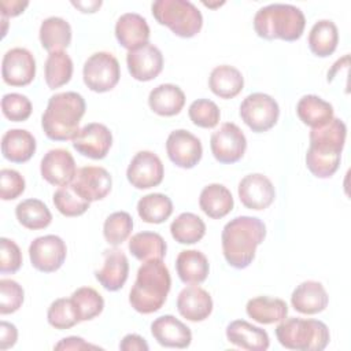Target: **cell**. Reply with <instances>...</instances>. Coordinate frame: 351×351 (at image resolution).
Segmentation results:
<instances>
[{"label":"cell","instance_id":"obj_1","mask_svg":"<svg viewBox=\"0 0 351 351\" xmlns=\"http://www.w3.org/2000/svg\"><path fill=\"white\" fill-rule=\"evenodd\" d=\"M346 136V123L335 117L324 126L311 129L310 147L306 152V166L313 176L317 178H329L337 171Z\"/></svg>","mask_w":351,"mask_h":351},{"label":"cell","instance_id":"obj_2","mask_svg":"<svg viewBox=\"0 0 351 351\" xmlns=\"http://www.w3.org/2000/svg\"><path fill=\"white\" fill-rule=\"evenodd\" d=\"M266 237V225L256 217L240 215L222 229V252L234 269H245L255 258L256 247Z\"/></svg>","mask_w":351,"mask_h":351},{"label":"cell","instance_id":"obj_3","mask_svg":"<svg viewBox=\"0 0 351 351\" xmlns=\"http://www.w3.org/2000/svg\"><path fill=\"white\" fill-rule=\"evenodd\" d=\"M170 287V271L163 261H147L137 270L136 281L129 293V303L137 313H155L165 304Z\"/></svg>","mask_w":351,"mask_h":351},{"label":"cell","instance_id":"obj_4","mask_svg":"<svg viewBox=\"0 0 351 351\" xmlns=\"http://www.w3.org/2000/svg\"><path fill=\"white\" fill-rule=\"evenodd\" d=\"M85 99L77 92H62L49 97L41 117L45 136L53 141L73 140L85 114Z\"/></svg>","mask_w":351,"mask_h":351},{"label":"cell","instance_id":"obj_5","mask_svg":"<svg viewBox=\"0 0 351 351\" xmlns=\"http://www.w3.org/2000/svg\"><path fill=\"white\" fill-rule=\"evenodd\" d=\"M306 26L303 11L292 4L274 3L259 8L254 16L255 33L265 40L296 41Z\"/></svg>","mask_w":351,"mask_h":351},{"label":"cell","instance_id":"obj_6","mask_svg":"<svg viewBox=\"0 0 351 351\" xmlns=\"http://www.w3.org/2000/svg\"><path fill=\"white\" fill-rule=\"evenodd\" d=\"M276 336L278 343L296 351H321L330 340L328 326L313 318H284L276 326Z\"/></svg>","mask_w":351,"mask_h":351},{"label":"cell","instance_id":"obj_7","mask_svg":"<svg viewBox=\"0 0 351 351\" xmlns=\"http://www.w3.org/2000/svg\"><path fill=\"white\" fill-rule=\"evenodd\" d=\"M151 10L154 18L178 37H193L203 26L202 12L188 0H156Z\"/></svg>","mask_w":351,"mask_h":351},{"label":"cell","instance_id":"obj_8","mask_svg":"<svg viewBox=\"0 0 351 351\" xmlns=\"http://www.w3.org/2000/svg\"><path fill=\"white\" fill-rule=\"evenodd\" d=\"M82 77L85 85L97 93L115 88L121 78L118 59L106 51L92 53L84 63Z\"/></svg>","mask_w":351,"mask_h":351},{"label":"cell","instance_id":"obj_9","mask_svg":"<svg viewBox=\"0 0 351 351\" xmlns=\"http://www.w3.org/2000/svg\"><path fill=\"white\" fill-rule=\"evenodd\" d=\"M280 115L278 103L269 95L255 92L248 95L240 104V117L243 122L255 133L271 129Z\"/></svg>","mask_w":351,"mask_h":351},{"label":"cell","instance_id":"obj_10","mask_svg":"<svg viewBox=\"0 0 351 351\" xmlns=\"http://www.w3.org/2000/svg\"><path fill=\"white\" fill-rule=\"evenodd\" d=\"M210 148L219 163H236L245 152L247 138L236 123L225 122L211 134Z\"/></svg>","mask_w":351,"mask_h":351},{"label":"cell","instance_id":"obj_11","mask_svg":"<svg viewBox=\"0 0 351 351\" xmlns=\"http://www.w3.org/2000/svg\"><path fill=\"white\" fill-rule=\"evenodd\" d=\"M66 255L67 247L56 234L40 236L29 245V258L32 266L43 273H52L60 269Z\"/></svg>","mask_w":351,"mask_h":351},{"label":"cell","instance_id":"obj_12","mask_svg":"<svg viewBox=\"0 0 351 351\" xmlns=\"http://www.w3.org/2000/svg\"><path fill=\"white\" fill-rule=\"evenodd\" d=\"M70 185L80 197L92 203L104 199L110 193L112 178L104 167L84 166L77 170Z\"/></svg>","mask_w":351,"mask_h":351},{"label":"cell","instance_id":"obj_13","mask_svg":"<svg viewBox=\"0 0 351 351\" xmlns=\"http://www.w3.org/2000/svg\"><path fill=\"white\" fill-rule=\"evenodd\" d=\"M165 169L159 156L151 151H140L130 160L126 177L132 186L137 189H149L163 181Z\"/></svg>","mask_w":351,"mask_h":351},{"label":"cell","instance_id":"obj_14","mask_svg":"<svg viewBox=\"0 0 351 351\" xmlns=\"http://www.w3.org/2000/svg\"><path fill=\"white\" fill-rule=\"evenodd\" d=\"M1 77L11 86L29 85L36 77V60L26 48L8 49L1 62Z\"/></svg>","mask_w":351,"mask_h":351},{"label":"cell","instance_id":"obj_15","mask_svg":"<svg viewBox=\"0 0 351 351\" xmlns=\"http://www.w3.org/2000/svg\"><path fill=\"white\" fill-rule=\"evenodd\" d=\"M169 159L181 169L195 167L203 155L200 140L185 129L173 130L166 140Z\"/></svg>","mask_w":351,"mask_h":351},{"label":"cell","instance_id":"obj_16","mask_svg":"<svg viewBox=\"0 0 351 351\" xmlns=\"http://www.w3.org/2000/svg\"><path fill=\"white\" fill-rule=\"evenodd\" d=\"M73 147L77 152L90 159H103L112 145L110 129L99 122L86 123L74 136Z\"/></svg>","mask_w":351,"mask_h":351},{"label":"cell","instance_id":"obj_17","mask_svg":"<svg viewBox=\"0 0 351 351\" xmlns=\"http://www.w3.org/2000/svg\"><path fill=\"white\" fill-rule=\"evenodd\" d=\"M237 192L241 204L255 211L267 208L276 197L271 181L261 173H252L243 177L239 182Z\"/></svg>","mask_w":351,"mask_h":351},{"label":"cell","instance_id":"obj_18","mask_svg":"<svg viewBox=\"0 0 351 351\" xmlns=\"http://www.w3.org/2000/svg\"><path fill=\"white\" fill-rule=\"evenodd\" d=\"M40 170L43 178L55 186L71 184L77 174L75 160L70 151L64 148L49 149L41 159Z\"/></svg>","mask_w":351,"mask_h":351},{"label":"cell","instance_id":"obj_19","mask_svg":"<svg viewBox=\"0 0 351 351\" xmlns=\"http://www.w3.org/2000/svg\"><path fill=\"white\" fill-rule=\"evenodd\" d=\"M126 64L130 75L137 81H151L163 69V55L154 44H144L126 55Z\"/></svg>","mask_w":351,"mask_h":351},{"label":"cell","instance_id":"obj_20","mask_svg":"<svg viewBox=\"0 0 351 351\" xmlns=\"http://www.w3.org/2000/svg\"><path fill=\"white\" fill-rule=\"evenodd\" d=\"M128 274L129 262L126 255L118 248L106 250L103 254V263L100 269L95 271V277L100 285L110 292H115L125 285Z\"/></svg>","mask_w":351,"mask_h":351},{"label":"cell","instance_id":"obj_21","mask_svg":"<svg viewBox=\"0 0 351 351\" xmlns=\"http://www.w3.org/2000/svg\"><path fill=\"white\" fill-rule=\"evenodd\" d=\"M151 333L160 346L169 348H186L192 341L191 329L170 314L158 317L151 324Z\"/></svg>","mask_w":351,"mask_h":351},{"label":"cell","instance_id":"obj_22","mask_svg":"<svg viewBox=\"0 0 351 351\" xmlns=\"http://www.w3.org/2000/svg\"><path fill=\"white\" fill-rule=\"evenodd\" d=\"M177 310L188 321L200 322L211 314L213 299L206 289L197 284H191L178 293Z\"/></svg>","mask_w":351,"mask_h":351},{"label":"cell","instance_id":"obj_23","mask_svg":"<svg viewBox=\"0 0 351 351\" xmlns=\"http://www.w3.org/2000/svg\"><path fill=\"white\" fill-rule=\"evenodd\" d=\"M115 37L128 51L147 44L149 40V26L147 19L136 12L122 14L115 23Z\"/></svg>","mask_w":351,"mask_h":351},{"label":"cell","instance_id":"obj_24","mask_svg":"<svg viewBox=\"0 0 351 351\" xmlns=\"http://www.w3.org/2000/svg\"><path fill=\"white\" fill-rule=\"evenodd\" d=\"M226 339L236 347L248 351H266L270 346L267 332L244 319L232 321L226 326Z\"/></svg>","mask_w":351,"mask_h":351},{"label":"cell","instance_id":"obj_25","mask_svg":"<svg viewBox=\"0 0 351 351\" xmlns=\"http://www.w3.org/2000/svg\"><path fill=\"white\" fill-rule=\"evenodd\" d=\"M329 296L324 285L318 281H303L300 282L291 295L292 307L302 314H317L326 308Z\"/></svg>","mask_w":351,"mask_h":351},{"label":"cell","instance_id":"obj_26","mask_svg":"<svg viewBox=\"0 0 351 351\" xmlns=\"http://www.w3.org/2000/svg\"><path fill=\"white\" fill-rule=\"evenodd\" d=\"M36 152V138L25 129H10L1 137V154L14 163L27 162Z\"/></svg>","mask_w":351,"mask_h":351},{"label":"cell","instance_id":"obj_27","mask_svg":"<svg viewBox=\"0 0 351 351\" xmlns=\"http://www.w3.org/2000/svg\"><path fill=\"white\" fill-rule=\"evenodd\" d=\"M185 104V93L174 84H160L155 86L148 96L149 108L162 117L178 114Z\"/></svg>","mask_w":351,"mask_h":351},{"label":"cell","instance_id":"obj_28","mask_svg":"<svg viewBox=\"0 0 351 351\" xmlns=\"http://www.w3.org/2000/svg\"><path fill=\"white\" fill-rule=\"evenodd\" d=\"M199 206L207 217L219 219L233 210L234 202L230 191L226 186L222 184H210L202 189Z\"/></svg>","mask_w":351,"mask_h":351},{"label":"cell","instance_id":"obj_29","mask_svg":"<svg viewBox=\"0 0 351 351\" xmlns=\"http://www.w3.org/2000/svg\"><path fill=\"white\" fill-rule=\"evenodd\" d=\"M176 270L184 284H200L207 278L210 265L203 252L184 250L176 259Z\"/></svg>","mask_w":351,"mask_h":351},{"label":"cell","instance_id":"obj_30","mask_svg":"<svg viewBox=\"0 0 351 351\" xmlns=\"http://www.w3.org/2000/svg\"><path fill=\"white\" fill-rule=\"evenodd\" d=\"M208 86L215 96L221 99H233L243 90L244 78L236 67L221 64L213 69L208 78Z\"/></svg>","mask_w":351,"mask_h":351},{"label":"cell","instance_id":"obj_31","mask_svg":"<svg viewBox=\"0 0 351 351\" xmlns=\"http://www.w3.org/2000/svg\"><path fill=\"white\" fill-rule=\"evenodd\" d=\"M245 311L254 321L269 325L282 321L288 314V306L280 298L256 296L247 302Z\"/></svg>","mask_w":351,"mask_h":351},{"label":"cell","instance_id":"obj_32","mask_svg":"<svg viewBox=\"0 0 351 351\" xmlns=\"http://www.w3.org/2000/svg\"><path fill=\"white\" fill-rule=\"evenodd\" d=\"M40 43L45 51L58 52L71 43V26L60 16H49L41 22Z\"/></svg>","mask_w":351,"mask_h":351},{"label":"cell","instance_id":"obj_33","mask_svg":"<svg viewBox=\"0 0 351 351\" xmlns=\"http://www.w3.org/2000/svg\"><path fill=\"white\" fill-rule=\"evenodd\" d=\"M296 114L311 129L321 128L333 118V106L317 95H304L298 101Z\"/></svg>","mask_w":351,"mask_h":351},{"label":"cell","instance_id":"obj_34","mask_svg":"<svg viewBox=\"0 0 351 351\" xmlns=\"http://www.w3.org/2000/svg\"><path fill=\"white\" fill-rule=\"evenodd\" d=\"M339 44V30L335 22L329 19L317 21L308 33L310 51L319 58L332 55Z\"/></svg>","mask_w":351,"mask_h":351},{"label":"cell","instance_id":"obj_35","mask_svg":"<svg viewBox=\"0 0 351 351\" xmlns=\"http://www.w3.org/2000/svg\"><path fill=\"white\" fill-rule=\"evenodd\" d=\"M166 241L159 233L155 232H140L133 234L129 240L130 254L141 262L163 259L166 255Z\"/></svg>","mask_w":351,"mask_h":351},{"label":"cell","instance_id":"obj_36","mask_svg":"<svg viewBox=\"0 0 351 351\" xmlns=\"http://www.w3.org/2000/svg\"><path fill=\"white\" fill-rule=\"evenodd\" d=\"M15 215L18 222L30 230L44 229L52 221V214L49 208L40 199L22 200L15 207Z\"/></svg>","mask_w":351,"mask_h":351},{"label":"cell","instance_id":"obj_37","mask_svg":"<svg viewBox=\"0 0 351 351\" xmlns=\"http://www.w3.org/2000/svg\"><path fill=\"white\" fill-rule=\"evenodd\" d=\"M170 233L180 244H195L206 234V223L193 213H181L171 222Z\"/></svg>","mask_w":351,"mask_h":351},{"label":"cell","instance_id":"obj_38","mask_svg":"<svg viewBox=\"0 0 351 351\" xmlns=\"http://www.w3.org/2000/svg\"><path fill=\"white\" fill-rule=\"evenodd\" d=\"M137 213L147 223H162L173 213V202L163 193H148L137 202Z\"/></svg>","mask_w":351,"mask_h":351},{"label":"cell","instance_id":"obj_39","mask_svg":"<svg viewBox=\"0 0 351 351\" xmlns=\"http://www.w3.org/2000/svg\"><path fill=\"white\" fill-rule=\"evenodd\" d=\"M73 75V60L64 51L51 52L45 60L44 77L49 89L66 85Z\"/></svg>","mask_w":351,"mask_h":351},{"label":"cell","instance_id":"obj_40","mask_svg":"<svg viewBox=\"0 0 351 351\" xmlns=\"http://www.w3.org/2000/svg\"><path fill=\"white\" fill-rule=\"evenodd\" d=\"M71 302L77 317L81 321H90L97 317L104 308L103 296L90 287H81L71 293Z\"/></svg>","mask_w":351,"mask_h":351},{"label":"cell","instance_id":"obj_41","mask_svg":"<svg viewBox=\"0 0 351 351\" xmlns=\"http://www.w3.org/2000/svg\"><path fill=\"white\" fill-rule=\"evenodd\" d=\"M133 230V218L126 211H115L110 214L103 225V234L110 245L122 244Z\"/></svg>","mask_w":351,"mask_h":351},{"label":"cell","instance_id":"obj_42","mask_svg":"<svg viewBox=\"0 0 351 351\" xmlns=\"http://www.w3.org/2000/svg\"><path fill=\"white\" fill-rule=\"evenodd\" d=\"M47 319L55 329H70L80 322L71 299L59 298L51 303L47 311Z\"/></svg>","mask_w":351,"mask_h":351},{"label":"cell","instance_id":"obj_43","mask_svg":"<svg viewBox=\"0 0 351 351\" xmlns=\"http://www.w3.org/2000/svg\"><path fill=\"white\" fill-rule=\"evenodd\" d=\"M53 204L56 210L64 217L82 215L89 208V202L80 197L71 188V185L60 186L53 193Z\"/></svg>","mask_w":351,"mask_h":351},{"label":"cell","instance_id":"obj_44","mask_svg":"<svg viewBox=\"0 0 351 351\" xmlns=\"http://www.w3.org/2000/svg\"><path fill=\"white\" fill-rule=\"evenodd\" d=\"M188 115L193 125L204 129H211L218 125L221 111L213 100L197 99L191 103L188 108Z\"/></svg>","mask_w":351,"mask_h":351},{"label":"cell","instance_id":"obj_45","mask_svg":"<svg viewBox=\"0 0 351 351\" xmlns=\"http://www.w3.org/2000/svg\"><path fill=\"white\" fill-rule=\"evenodd\" d=\"M1 111L12 122L26 121L32 114L30 100L21 93H5L1 99Z\"/></svg>","mask_w":351,"mask_h":351},{"label":"cell","instance_id":"obj_46","mask_svg":"<svg viewBox=\"0 0 351 351\" xmlns=\"http://www.w3.org/2000/svg\"><path fill=\"white\" fill-rule=\"evenodd\" d=\"M23 288L11 278L0 280V314H12L23 303Z\"/></svg>","mask_w":351,"mask_h":351},{"label":"cell","instance_id":"obj_47","mask_svg":"<svg viewBox=\"0 0 351 351\" xmlns=\"http://www.w3.org/2000/svg\"><path fill=\"white\" fill-rule=\"evenodd\" d=\"M22 266V252L14 240L0 239V271L3 274L15 273Z\"/></svg>","mask_w":351,"mask_h":351},{"label":"cell","instance_id":"obj_48","mask_svg":"<svg viewBox=\"0 0 351 351\" xmlns=\"http://www.w3.org/2000/svg\"><path fill=\"white\" fill-rule=\"evenodd\" d=\"M25 178L14 169L0 170V197L3 200H12L21 196L25 191Z\"/></svg>","mask_w":351,"mask_h":351},{"label":"cell","instance_id":"obj_49","mask_svg":"<svg viewBox=\"0 0 351 351\" xmlns=\"http://www.w3.org/2000/svg\"><path fill=\"white\" fill-rule=\"evenodd\" d=\"M18 339V330L14 324L7 321L0 322V348L7 350L15 346Z\"/></svg>","mask_w":351,"mask_h":351},{"label":"cell","instance_id":"obj_50","mask_svg":"<svg viewBox=\"0 0 351 351\" xmlns=\"http://www.w3.org/2000/svg\"><path fill=\"white\" fill-rule=\"evenodd\" d=\"M119 348L122 351H148L149 347H148L144 337H141L138 335H134V333H130V335H126L121 340Z\"/></svg>","mask_w":351,"mask_h":351},{"label":"cell","instance_id":"obj_51","mask_svg":"<svg viewBox=\"0 0 351 351\" xmlns=\"http://www.w3.org/2000/svg\"><path fill=\"white\" fill-rule=\"evenodd\" d=\"M55 350H88V348H99V346H93L86 343L84 339L77 336H70L62 339L55 347Z\"/></svg>","mask_w":351,"mask_h":351},{"label":"cell","instance_id":"obj_52","mask_svg":"<svg viewBox=\"0 0 351 351\" xmlns=\"http://www.w3.org/2000/svg\"><path fill=\"white\" fill-rule=\"evenodd\" d=\"M29 5V1H21V0H1L0 8H1V16L10 18L16 16L23 12V10Z\"/></svg>","mask_w":351,"mask_h":351},{"label":"cell","instance_id":"obj_53","mask_svg":"<svg viewBox=\"0 0 351 351\" xmlns=\"http://www.w3.org/2000/svg\"><path fill=\"white\" fill-rule=\"evenodd\" d=\"M71 4L80 8L82 12H95L101 5V1H71Z\"/></svg>","mask_w":351,"mask_h":351}]
</instances>
